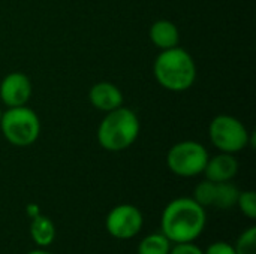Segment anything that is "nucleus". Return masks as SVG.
I'll return each mask as SVG.
<instances>
[{
	"label": "nucleus",
	"instance_id": "f257e3e1",
	"mask_svg": "<svg viewBox=\"0 0 256 254\" xmlns=\"http://www.w3.org/2000/svg\"><path fill=\"white\" fill-rule=\"evenodd\" d=\"M207 213L194 198H176L164 210L160 231L172 243H195L204 232Z\"/></svg>",
	"mask_w": 256,
	"mask_h": 254
},
{
	"label": "nucleus",
	"instance_id": "f03ea898",
	"mask_svg": "<svg viewBox=\"0 0 256 254\" xmlns=\"http://www.w3.org/2000/svg\"><path fill=\"white\" fill-rule=\"evenodd\" d=\"M153 75L160 87L170 91H186L196 81L194 57L180 46L164 49L153 63Z\"/></svg>",
	"mask_w": 256,
	"mask_h": 254
},
{
	"label": "nucleus",
	"instance_id": "7ed1b4c3",
	"mask_svg": "<svg viewBox=\"0 0 256 254\" xmlns=\"http://www.w3.org/2000/svg\"><path fill=\"white\" fill-rule=\"evenodd\" d=\"M138 115L126 106H120L106 112L98 127L99 145L111 153L128 150L138 139L140 135Z\"/></svg>",
	"mask_w": 256,
	"mask_h": 254
},
{
	"label": "nucleus",
	"instance_id": "20e7f679",
	"mask_svg": "<svg viewBox=\"0 0 256 254\" xmlns=\"http://www.w3.org/2000/svg\"><path fill=\"white\" fill-rule=\"evenodd\" d=\"M0 130L4 139L15 147H28L40 135V120L27 105L8 108L2 112Z\"/></svg>",
	"mask_w": 256,
	"mask_h": 254
},
{
	"label": "nucleus",
	"instance_id": "39448f33",
	"mask_svg": "<svg viewBox=\"0 0 256 254\" xmlns=\"http://www.w3.org/2000/svg\"><path fill=\"white\" fill-rule=\"evenodd\" d=\"M208 136L212 144L220 153L236 154L248 145L254 147V133L236 117L228 114L216 115L208 126Z\"/></svg>",
	"mask_w": 256,
	"mask_h": 254
},
{
	"label": "nucleus",
	"instance_id": "423d86ee",
	"mask_svg": "<svg viewBox=\"0 0 256 254\" xmlns=\"http://www.w3.org/2000/svg\"><path fill=\"white\" fill-rule=\"evenodd\" d=\"M208 157V151L201 142L182 141L168 150L166 166L177 177L192 178L204 172Z\"/></svg>",
	"mask_w": 256,
	"mask_h": 254
},
{
	"label": "nucleus",
	"instance_id": "0eeeda50",
	"mask_svg": "<svg viewBox=\"0 0 256 254\" xmlns=\"http://www.w3.org/2000/svg\"><path fill=\"white\" fill-rule=\"evenodd\" d=\"M144 225V217L140 208L130 204H122L114 207L106 219H105V228L106 232L120 241H128L135 238Z\"/></svg>",
	"mask_w": 256,
	"mask_h": 254
},
{
	"label": "nucleus",
	"instance_id": "6e6552de",
	"mask_svg": "<svg viewBox=\"0 0 256 254\" xmlns=\"http://www.w3.org/2000/svg\"><path fill=\"white\" fill-rule=\"evenodd\" d=\"M32 97V82L22 72H10L0 82V99L8 108L24 106Z\"/></svg>",
	"mask_w": 256,
	"mask_h": 254
},
{
	"label": "nucleus",
	"instance_id": "1a4fd4ad",
	"mask_svg": "<svg viewBox=\"0 0 256 254\" xmlns=\"http://www.w3.org/2000/svg\"><path fill=\"white\" fill-rule=\"evenodd\" d=\"M88 100L98 111L106 114L123 105V93L116 84L110 81H100L90 88Z\"/></svg>",
	"mask_w": 256,
	"mask_h": 254
},
{
	"label": "nucleus",
	"instance_id": "9d476101",
	"mask_svg": "<svg viewBox=\"0 0 256 254\" xmlns=\"http://www.w3.org/2000/svg\"><path fill=\"white\" fill-rule=\"evenodd\" d=\"M237 172L238 162L234 157V154L220 153L213 157H208L202 174L206 175V180H210L213 183H225L232 181Z\"/></svg>",
	"mask_w": 256,
	"mask_h": 254
},
{
	"label": "nucleus",
	"instance_id": "9b49d317",
	"mask_svg": "<svg viewBox=\"0 0 256 254\" xmlns=\"http://www.w3.org/2000/svg\"><path fill=\"white\" fill-rule=\"evenodd\" d=\"M148 36H150V40L153 42V45L156 48H159L160 51L178 46V40H180L178 28L170 19L154 21L150 27Z\"/></svg>",
	"mask_w": 256,
	"mask_h": 254
},
{
	"label": "nucleus",
	"instance_id": "f8f14e48",
	"mask_svg": "<svg viewBox=\"0 0 256 254\" xmlns=\"http://www.w3.org/2000/svg\"><path fill=\"white\" fill-rule=\"evenodd\" d=\"M28 232H30L32 241L40 249L50 247L56 240V226L52 220L42 214L30 220Z\"/></svg>",
	"mask_w": 256,
	"mask_h": 254
},
{
	"label": "nucleus",
	"instance_id": "ddd939ff",
	"mask_svg": "<svg viewBox=\"0 0 256 254\" xmlns=\"http://www.w3.org/2000/svg\"><path fill=\"white\" fill-rule=\"evenodd\" d=\"M172 243L160 232L144 237L136 249L138 254H170Z\"/></svg>",
	"mask_w": 256,
	"mask_h": 254
},
{
	"label": "nucleus",
	"instance_id": "4468645a",
	"mask_svg": "<svg viewBox=\"0 0 256 254\" xmlns=\"http://www.w3.org/2000/svg\"><path fill=\"white\" fill-rule=\"evenodd\" d=\"M238 195H240V190L231 181L216 183L213 207L220 208V210H231L232 207H236Z\"/></svg>",
	"mask_w": 256,
	"mask_h": 254
},
{
	"label": "nucleus",
	"instance_id": "2eb2a0df",
	"mask_svg": "<svg viewBox=\"0 0 256 254\" xmlns=\"http://www.w3.org/2000/svg\"><path fill=\"white\" fill-rule=\"evenodd\" d=\"M214 192H216V183L210 181V180H204L200 184H196L195 190H194V199L195 202H198L202 208L207 207H213L214 202Z\"/></svg>",
	"mask_w": 256,
	"mask_h": 254
},
{
	"label": "nucleus",
	"instance_id": "dca6fc26",
	"mask_svg": "<svg viewBox=\"0 0 256 254\" xmlns=\"http://www.w3.org/2000/svg\"><path fill=\"white\" fill-rule=\"evenodd\" d=\"M236 254H256V228L250 226L246 229L234 244Z\"/></svg>",
	"mask_w": 256,
	"mask_h": 254
},
{
	"label": "nucleus",
	"instance_id": "f3484780",
	"mask_svg": "<svg viewBox=\"0 0 256 254\" xmlns=\"http://www.w3.org/2000/svg\"><path fill=\"white\" fill-rule=\"evenodd\" d=\"M236 207H238V210L242 211V214H243L244 217H248L249 220H255L256 219V195H255V192H252V190L240 192Z\"/></svg>",
	"mask_w": 256,
	"mask_h": 254
},
{
	"label": "nucleus",
	"instance_id": "a211bd4d",
	"mask_svg": "<svg viewBox=\"0 0 256 254\" xmlns=\"http://www.w3.org/2000/svg\"><path fill=\"white\" fill-rule=\"evenodd\" d=\"M170 254H204V250L200 249L195 243H180L171 246Z\"/></svg>",
	"mask_w": 256,
	"mask_h": 254
},
{
	"label": "nucleus",
	"instance_id": "6ab92c4d",
	"mask_svg": "<svg viewBox=\"0 0 256 254\" xmlns=\"http://www.w3.org/2000/svg\"><path fill=\"white\" fill-rule=\"evenodd\" d=\"M204 254H236V252L232 244L225 241H216L204 250Z\"/></svg>",
	"mask_w": 256,
	"mask_h": 254
},
{
	"label": "nucleus",
	"instance_id": "aec40b11",
	"mask_svg": "<svg viewBox=\"0 0 256 254\" xmlns=\"http://www.w3.org/2000/svg\"><path fill=\"white\" fill-rule=\"evenodd\" d=\"M26 213H27V216H28L30 220H32V219H34L36 216L40 214V210H39V207H38L36 204H28V205L26 207Z\"/></svg>",
	"mask_w": 256,
	"mask_h": 254
},
{
	"label": "nucleus",
	"instance_id": "412c9836",
	"mask_svg": "<svg viewBox=\"0 0 256 254\" xmlns=\"http://www.w3.org/2000/svg\"><path fill=\"white\" fill-rule=\"evenodd\" d=\"M26 254H52V253H50L48 250H45V249H34V250H32V252H28V253H26Z\"/></svg>",
	"mask_w": 256,
	"mask_h": 254
},
{
	"label": "nucleus",
	"instance_id": "4be33fe9",
	"mask_svg": "<svg viewBox=\"0 0 256 254\" xmlns=\"http://www.w3.org/2000/svg\"><path fill=\"white\" fill-rule=\"evenodd\" d=\"M0 120H2V111H0Z\"/></svg>",
	"mask_w": 256,
	"mask_h": 254
}]
</instances>
